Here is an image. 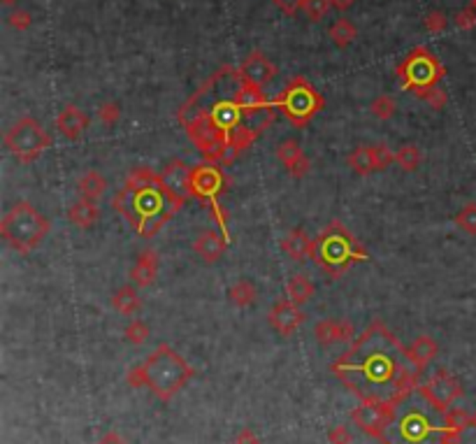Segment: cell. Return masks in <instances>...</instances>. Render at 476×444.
Wrapping results in <instances>:
<instances>
[{"label": "cell", "mask_w": 476, "mask_h": 444, "mask_svg": "<svg viewBox=\"0 0 476 444\" xmlns=\"http://www.w3.org/2000/svg\"><path fill=\"white\" fill-rule=\"evenodd\" d=\"M158 175H161L163 186L174 195V198L181 200V202H186V198L191 195V191H189L191 167L186 163L179 161V158H174V161L167 163L163 167V172H158Z\"/></svg>", "instance_id": "5bb4252c"}, {"label": "cell", "mask_w": 476, "mask_h": 444, "mask_svg": "<svg viewBox=\"0 0 476 444\" xmlns=\"http://www.w3.org/2000/svg\"><path fill=\"white\" fill-rule=\"evenodd\" d=\"M98 117H100V121L105 123V126H112V123H117V121H119V117H121V108H119V103H112V100L102 103L100 108H98Z\"/></svg>", "instance_id": "d590c367"}, {"label": "cell", "mask_w": 476, "mask_h": 444, "mask_svg": "<svg viewBox=\"0 0 476 444\" xmlns=\"http://www.w3.org/2000/svg\"><path fill=\"white\" fill-rule=\"evenodd\" d=\"M56 128L60 130V135H65L68 140H79L82 133L89 128V117H86L77 105H65L56 117Z\"/></svg>", "instance_id": "9a60e30c"}, {"label": "cell", "mask_w": 476, "mask_h": 444, "mask_svg": "<svg viewBox=\"0 0 476 444\" xmlns=\"http://www.w3.org/2000/svg\"><path fill=\"white\" fill-rule=\"evenodd\" d=\"M147 335H149V331H147V326L142 321H133V324L126 328V337H128L130 342H135V344L144 342Z\"/></svg>", "instance_id": "74e56055"}, {"label": "cell", "mask_w": 476, "mask_h": 444, "mask_svg": "<svg viewBox=\"0 0 476 444\" xmlns=\"http://www.w3.org/2000/svg\"><path fill=\"white\" fill-rule=\"evenodd\" d=\"M354 335V328H351L347 321H334V319H323V321L316 326V337L323 344H332L337 340H351Z\"/></svg>", "instance_id": "44dd1931"}, {"label": "cell", "mask_w": 476, "mask_h": 444, "mask_svg": "<svg viewBox=\"0 0 476 444\" xmlns=\"http://www.w3.org/2000/svg\"><path fill=\"white\" fill-rule=\"evenodd\" d=\"M3 3H5V5H14V3H16V0H3Z\"/></svg>", "instance_id": "f6af8a7d"}, {"label": "cell", "mask_w": 476, "mask_h": 444, "mask_svg": "<svg viewBox=\"0 0 476 444\" xmlns=\"http://www.w3.org/2000/svg\"><path fill=\"white\" fill-rule=\"evenodd\" d=\"M332 372L365 403H398L413 388L421 368L381 321L365 328Z\"/></svg>", "instance_id": "7a4b0ae2"}, {"label": "cell", "mask_w": 476, "mask_h": 444, "mask_svg": "<svg viewBox=\"0 0 476 444\" xmlns=\"http://www.w3.org/2000/svg\"><path fill=\"white\" fill-rule=\"evenodd\" d=\"M68 219H70V224H75L79 228H89V226H93L95 221L100 219V210H98V205H95L93 200L82 198V200H77V202L70 205Z\"/></svg>", "instance_id": "d6986e66"}, {"label": "cell", "mask_w": 476, "mask_h": 444, "mask_svg": "<svg viewBox=\"0 0 476 444\" xmlns=\"http://www.w3.org/2000/svg\"><path fill=\"white\" fill-rule=\"evenodd\" d=\"M349 165L351 170H354L356 175H369L376 170V163H374V152L372 147H358L351 152L349 156Z\"/></svg>", "instance_id": "d4e9b609"}, {"label": "cell", "mask_w": 476, "mask_h": 444, "mask_svg": "<svg viewBox=\"0 0 476 444\" xmlns=\"http://www.w3.org/2000/svg\"><path fill=\"white\" fill-rule=\"evenodd\" d=\"M312 293H314V286H312V282H310V277H307V274H293V277L288 279L286 296H288L290 303L305 305L307 300L312 298Z\"/></svg>", "instance_id": "603a6c76"}, {"label": "cell", "mask_w": 476, "mask_h": 444, "mask_svg": "<svg viewBox=\"0 0 476 444\" xmlns=\"http://www.w3.org/2000/svg\"><path fill=\"white\" fill-rule=\"evenodd\" d=\"M105 444H117V442H114V440H107V442H105Z\"/></svg>", "instance_id": "bcb514c9"}, {"label": "cell", "mask_w": 476, "mask_h": 444, "mask_svg": "<svg viewBox=\"0 0 476 444\" xmlns=\"http://www.w3.org/2000/svg\"><path fill=\"white\" fill-rule=\"evenodd\" d=\"M281 249H284L293 261H302L312 252V239L307 237V233L302 228H293L284 237V242H281Z\"/></svg>", "instance_id": "ffe728a7"}, {"label": "cell", "mask_w": 476, "mask_h": 444, "mask_svg": "<svg viewBox=\"0 0 476 444\" xmlns=\"http://www.w3.org/2000/svg\"><path fill=\"white\" fill-rule=\"evenodd\" d=\"M395 163H398L402 170L413 172L421 165V149L416 145H402L395 154Z\"/></svg>", "instance_id": "83f0119b"}, {"label": "cell", "mask_w": 476, "mask_h": 444, "mask_svg": "<svg viewBox=\"0 0 476 444\" xmlns=\"http://www.w3.org/2000/svg\"><path fill=\"white\" fill-rule=\"evenodd\" d=\"M455 226L460 230H465V233L476 235V202H470V205H465L460 212H458Z\"/></svg>", "instance_id": "1f68e13d"}, {"label": "cell", "mask_w": 476, "mask_h": 444, "mask_svg": "<svg viewBox=\"0 0 476 444\" xmlns=\"http://www.w3.org/2000/svg\"><path fill=\"white\" fill-rule=\"evenodd\" d=\"M240 73L246 79V84H251L255 88H265L272 79H275L277 68L263 51H253V54H249L242 61Z\"/></svg>", "instance_id": "7c38bea8"}, {"label": "cell", "mask_w": 476, "mask_h": 444, "mask_svg": "<svg viewBox=\"0 0 476 444\" xmlns=\"http://www.w3.org/2000/svg\"><path fill=\"white\" fill-rule=\"evenodd\" d=\"M435 353H437V344L428 335H421L418 340L411 344V349H409V356H411V361L416 363L418 368H423L425 363H430L432 358H435Z\"/></svg>", "instance_id": "484cf974"}, {"label": "cell", "mask_w": 476, "mask_h": 444, "mask_svg": "<svg viewBox=\"0 0 476 444\" xmlns=\"http://www.w3.org/2000/svg\"><path fill=\"white\" fill-rule=\"evenodd\" d=\"M10 24L14 26L16 31H26L33 24V16H31V12H26V10H14L10 14Z\"/></svg>", "instance_id": "60d3db41"}, {"label": "cell", "mask_w": 476, "mask_h": 444, "mask_svg": "<svg viewBox=\"0 0 476 444\" xmlns=\"http://www.w3.org/2000/svg\"><path fill=\"white\" fill-rule=\"evenodd\" d=\"M369 110H372V114H374L376 119H391L393 114H395V110H398V103H395L393 95L381 93V95H376L374 100H372Z\"/></svg>", "instance_id": "4dcf8cb0"}, {"label": "cell", "mask_w": 476, "mask_h": 444, "mask_svg": "<svg viewBox=\"0 0 476 444\" xmlns=\"http://www.w3.org/2000/svg\"><path fill=\"white\" fill-rule=\"evenodd\" d=\"M112 305L117 312L121 314H135L137 307H139V296H137V289L135 286H121L117 293L112 296Z\"/></svg>", "instance_id": "cb8c5ba5"}, {"label": "cell", "mask_w": 476, "mask_h": 444, "mask_svg": "<svg viewBox=\"0 0 476 444\" xmlns=\"http://www.w3.org/2000/svg\"><path fill=\"white\" fill-rule=\"evenodd\" d=\"M455 24H458V29L472 31L476 26V10H474V7H470V10H465V12H458L455 14Z\"/></svg>", "instance_id": "f35d334b"}, {"label": "cell", "mask_w": 476, "mask_h": 444, "mask_svg": "<svg viewBox=\"0 0 476 444\" xmlns=\"http://www.w3.org/2000/svg\"><path fill=\"white\" fill-rule=\"evenodd\" d=\"M330 7H332L330 0H307L305 7H302V12L310 16L312 21H321L323 16L328 14Z\"/></svg>", "instance_id": "836d02e7"}, {"label": "cell", "mask_w": 476, "mask_h": 444, "mask_svg": "<svg viewBox=\"0 0 476 444\" xmlns=\"http://www.w3.org/2000/svg\"><path fill=\"white\" fill-rule=\"evenodd\" d=\"M328 35H330V40H332L334 47H349V44L356 40L358 29L349 19H337L330 26Z\"/></svg>", "instance_id": "4316f807"}, {"label": "cell", "mask_w": 476, "mask_h": 444, "mask_svg": "<svg viewBox=\"0 0 476 444\" xmlns=\"http://www.w3.org/2000/svg\"><path fill=\"white\" fill-rule=\"evenodd\" d=\"M310 259L319 265L325 274H330L332 279H337L354 263H363L369 259V256L365 252V247L349 233L347 226L334 219L321 230L319 237L312 239Z\"/></svg>", "instance_id": "5b68a950"}, {"label": "cell", "mask_w": 476, "mask_h": 444, "mask_svg": "<svg viewBox=\"0 0 476 444\" xmlns=\"http://www.w3.org/2000/svg\"><path fill=\"white\" fill-rule=\"evenodd\" d=\"M77 189H79V193H82V198L95 202L105 193V189H107V182H105V177L98 170H89L82 180H79Z\"/></svg>", "instance_id": "7402d4cb"}, {"label": "cell", "mask_w": 476, "mask_h": 444, "mask_svg": "<svg viewBox=\"0 0 476 444\" xmlns=\"http://www.w3.org/2000/svg\"><path fill=\"white\" fill-rule=\"evenodd\" d=\"M281 12H286V14H297V12H302V7H305V3L307 0H272Z\"/></svg>", "instance_id": "7bdbcfd3"}, {"label": "cell", "mask_w": 476, "mask_h": 444, "mask_svg": "<svg viewBox=\"0 0 476 444\" xmlns=\"http://www.w3.org/2000/svg\"><path fill=\"white\" fill-rule=\"evenodd\" d=\"M268 319H270V324H272L275 331H279L281 335H290L302 326L305 314H302V309H300V305L290 303L288 298H284V300H279V303L272 305Z\"/></svg>", "instance_id": "4fadbf2b"}, {"label": "cell", "mask_w": 476, "mask_h": 444, "mask_svg": "<svg viewBox=\"0 0 476 444\" xmlns=\"http://www.w3.org/2000/svg\"><path fill=\"white\" fill-rule=\"evenodd\" d=\"M423 391H425V393L439 407H444V410L455 401L458 396H460V386H458V381L453 377H448L446 372H439V375L432 379L430 384L423 386Z\"/></svg>", "instance_id": "2e32d148"}, {"label": "cell", "mask_w": 476, "mask_h": 444, "mask_svg": "<svg viewBox=\"0 0 476 444\" xmlns=\"http://www.w3.org/2000/svg\"><path fill=\"white\" fill-rule=\"evenodd\" d=\"M425 29L430 31V33H442V31H446V16L439 12V10H432V12H428L425 14Z\"/></svg>", "instance_id": "8d00e7d4"}, {"label": "cell", "mask_w": 476, "mask_h": 444, "mask_svg": "<svg viewBox=\"0 0 476 444\" xmlns=\"http://www.w3.org/2000/svg\"><path fill=\"white\" fill-rule=\"evenodd\" d=\"M288 167V172H290V177H305L307 172H310V167H312V163H310V158H307L305 154L297 158V161H293L290 165H286Z\"/></svg>", "instance_id": "b9f144b4"}, {"label": "cell", "mask_w": 476, "mask_h": 444, "mask_svg": "<svg viewBox=\"0 0 476 444\" xmlns=\"http://www.w3.org/2000/svg\"><path fill=\"white\" fill-rule=\"evenodd\" d=\"M226 247H228V239L223 235L214 233V230H205V233H200L196 242H193V249H196V254L205 263H216L226 254Z\"/></svg>", "instance_id": "e0dca14e"}, {"label": "cell", "mask_w": 476, "mask_h": 444, "mask_svg": "<svg viewBox=\"0 0 476 444\" xmlns=\"http://www.w3.org/2000/svg\"><path fill=\"white\" fill-rule=\"evenodd\" d=\"M228 177L223 175L221 165L216 163H200L191 167V180H189V191L193 198L207 202V207L214 215L218 228H221L223 237L231 242V230H228V215L226 210L218 205V195L226 191Z\"/></svg>", "instance_id": "30bf717a"}, {"label": "cell", "mask_w": 476, "mask_h": 444, "mask_svg": "<svg viewBox=\"0 0 476 444\" xmlns=\"http://www.w3.org/2000/svg\"><path fill=\"white\" fill-rule=\"evenodd\" d=\"M332 7H337V10H347V7H351L356 3V0H330Z\"/></svg>", "instance_id": "ee69618b"}, {"label": "cell", "mask_w": 476, "mask_h": 444, "mask_svg": "<svg viewBox=\"0 0 476 444\" xmlns=\"http://www.w3.org/2000/svg\"><path fill=\"white\" fill-rule=\"evenodd\" d=\"M372 152H374V163H376V170H386L388 165L395 163V154L391 152V147L388 145H372Z\"/></svg>", "instance_id": "e575fe53"}, {"label": "cell", "mask_w": 476, "mask_h": 444, "mask_svg": "<svg viewBox=\"0 0 476 444\" xmlns=\"http://www.w3.org/2000/svg\"><path fill=\"white\" fill-rule=\"evenodd\" d=\"M472 7H474V10H476V0H472Z\"/></svg>", "instance_id": "7dc6e473"}, {"label": "cell", "mask_w": 476, "mask_h": 444, "mask_svg": "<svg viewBox=\"0 0 476 444\" xmlns=\"http://www.w3.org/2000/svg\"><path fill=\"white\" fill-rule=\"evenodd\" d=\"M246 82L240 68L223 66L179 108V123L207 163L228 165L255 140L244 123Z\"/></svg>", "instance_id": "6da1fadb"}, {"label": "cell", "mask_w": 476, "mask_h": 444, "mask_svg": "<svg viewBox=\"0 0 476 444\" xmlns=\"http://www.w3.org/2000/svg\"><path fill=\"white\" fill-rule=\"evenodd\" d=\"M398 77L402 86L411 91L413 95L423 98L432 88H437L439 82L444 79L446 70L442 66V61H439L428 47H413L404 61L398 66Z\"/></svg>", "instance_id": "9c48e42d"}, {"label": "cell", "mask_w": 476, "mask_h": 444, "mask_svg": "<svg viewBox=\"0 0 476 444\" xmlns=\"http://www.w3.org/2000/svg\"><path fill=\"white\" fill-rule=\"evenodd\" d=\"M460 416L446 414L425 391H409L393 405V416L384 430L386 444H448L460 430Z\"/></svg>", "instance_id": "3957f363"}, {"label": "cell", "mask_w": 476, "mask_h": 444, "mask_svg": "<svg viewBox=\"0 0 476 444\" xmlns=\"http://www.w3.org/2000/svg\"><path fill=\"white\" fill-rule=\"evenodd\" d=\"M156 274H158V256L156 252L147 249L139 254L135 268L130 272V279H133L135 286H149L156 279Z\"/></svg>", "instance_id": "ac0fdd59"}, {"label": "cell", "mask_w": 476, "mask_h": 444, "mask_svg": "<svg viewBox=\"0 0 476 444\" xmlns=\"http://www.w3.org/2000/svg\"><path fill=\"white\" fill-rule=\"evenodd\" d=\"M423 100H428V105H430V108H435V110H442L444 105H446V100H448V98H446V93L442 91V88L437 86V88H432V91H428L425 95H423Z\"/></svg>", "instance_id": "ab89813d"}, {"label": "cell", "mask_w": 476, "mask_h": 444, "mask_svg": "<svg viewBox=\"0 0 476 444\" xmlns=\"http://www.w3.org/2000/svg\"><path fill=\"white\" fill-rule=\"evenodd\" d=\"M139 372H142L144 384L152 386L161 398H170L172 393H177L191 377V368L179 358V353H174L165 344L149 356Z\"/></svg>", "instance_id": "ba28073f"}, {"label": "cell", "mask_w": 476, "mask_h": 444, "mask_svg": "<svg viewBox=\"0 0 476 444\" xmlns=\"http://www.w3.org/2000/svg\"><path fill=\"white\" fill-rule=\"evenodd\" d=\"M302 154H305L302 147H300L295 140H284L281 145H277V158L284 165H290L293 161H297V158Z\"/></svg>", "instance_id": "d6a6232c"}, {"label": "cell", "mask_w": 476, "mask_h": 444, "mask_svg": "<svg viewBox=\"0 0 476 444\" xmlns=\"http://www.w3.org/2000/svg\"><path fill=\"white\" fill-rule=\"evenodd\" d=\"M49 219L40 215L28 200H19L0 221V235L19 254H28L49 233Z\"/></svg>", "instance_id": "8992f818"}, {"label": "cell", "mask_w": 476, "mask_h": 444, "mask_svg": "<svg viewBox=\"0 0 476 444\" xmlns=\"http://www.w3.org/2000/svg\"><path fill=\"white\" fill-rule=\"evenodd\" d=\"M231 300L237 307H249L255 300V286L249 279H240L237 284H233L231 289Z\"/></svg>", "instance_id": "f1b7e54d"}, {"label": "cell", "mask_w": 476, "mask_h": 444, "mask_svg": "<svg viewBox=\"0 0 476 444\" xmlns=\"http://www.w3.org/2000/svg\"><path fill=\"white\" fill-rule=\"evenodd\" d=\"M158 180H161V175L152 172L149 167H135V170L128 172L126 186H128V189H147V186L156 184Z\"/></svg>", "instance_id": "f546056e"}, {"label": "cell", "mask_w": 476, "mask_h": 444, "mask_svg": "<svg viewBox=\"0 0 476 444\" xmlns=\"http://www.w3.org/2000/svg\"><path fill=\"white\" fill-rule=\"evenodd\" d=\"M275 108L297 128H305L325 108L323 95L305 77L288 79L286 86L275 95Z\"/></svg>", "instance_id": "52a82bcc"}, {"label": "cell", "mask_w": 476, "mask_h": 444, "mask_svg": "<svg viewBox=\"0 0 476 444\" xmlns=\"http://www.w3.org/2000/svg\"><path fill=\"white\" fill-rule=\"evenodd\" d=\"M114 210L123 215L130 226L137 230L139 237H154L167 221H170L181 210L184 202L177 200L158 180L156 184L147 186V189H123L114 195Z\"/></svg>", "instance_id": "277c9868"}, {"label": "cell", "mask_w": 476, "mask_h": 444, "mask_svg": "<svg viewBox=\"0 0 476 444\" xmlns=\"http://www.w3.org/2000/svg\"><path fill=\"white\" fill-rule=\"evenodd\" d=\"M5 147L19 163H33L51 147V138L38 119L21 117L5 133Z\"/></svg>", "instance_id": "8fae6325"}]
</instances>
